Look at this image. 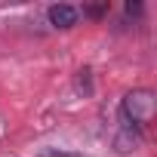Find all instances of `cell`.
Returning <instances> with one entry per match:
<instances>
[{"label":"cell","mask_w":157,"mask_h":157,"mask_svg":"<svg viewBox=\"0 0 157 157\" xmlns=\"http://www.w3.org/2000/svg\"><path fill=\"white\" fill-rule=\"evenodd\" d=\"M46 157H80V154H46Z\"/></svg>","instance_id":"5"},{"label":"cell","mask_w":157,"mask_h":157,"mask_svg":"<svg viewBox=\"0 0 157 157\" xmlns=\"http://www.w3.org/2000/svg\"><path fill=\"white\" fill-rule=\"evenodd\" d=\"M120 114H123L126 126H136V129L148 126L151 117H154V93L151 90H132V93H126L123 102H120Z\"/></svg>","instance_id":"1"},{"label":"cell","mask_w":157,"mask_h":157,"mask_svg":"<svg viewBox=\"0 0 157 157\" xmlns=\"http://www.w3.org/2000/svg\"><path fill=\"white\" fill-rule=\"evenodd\" d=\"M139 145H142V136H139L136 126H123V129L114 136V148H117V154H132Z\"/></svg>","instance_id":"3"},{"label":"cell","mask_w":157,"mask_h":157,"mask_svg":"<svg viewBox=\"0 0 157 157\" xmlns=\"http://www.w3.org/2000/svg\"><path fill=\"white\" fill-rule=\"evenodd\" d=\"M108 13V3H102V6H86L83 10V16H93V19H99V16H105Z\"/></svg>","instance_id":"4"},{"label":"cell","mask_w":157,"mask_h":157,"mask_svg":"<svg viewBox=\"0 0 157 157\" xmlns=\"http://www.w3.org/2000/svg\"><path fill=\"white\" fill-rule=\"evenodd\" d=\"M46 16H49V22H52L56 28H74L80 10H77V6H68V3H52Z\"/></svg>","instance_id":"2"}]
</instances>
